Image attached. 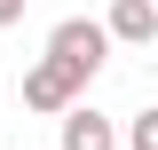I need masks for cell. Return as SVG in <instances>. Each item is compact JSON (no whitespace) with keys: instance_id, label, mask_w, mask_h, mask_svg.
Masks as SVG:
<instances>
[{"instance_id":"obj_4","label":"cell","mask_w":158,"mask_h":150,"mask_svg":"<svg viewBox=\"0 0 158 150\" xmlns=\"http://www.w3.org/2000/svg\"><path fill=\"white\" fill-rule=\"evenodd\" d=\"M56 119H63V150H118V127L103 111H87V103H63Z\"/></svg>"},{"instance_id":"obj_5","label":"cell","mask_w":158,"mask_h":150,"mask_svg":"<svg viewBox=\"0 0 158 150\" xmlns=\"http://www.w3.org/2000/svg\"><path fill=\"white\" fill-rule=\"evenodd\" d=\"M118 142H127V150H158V111H135Z\"/></svg>"},{"instance_id":"obj_3","label":"cell","mask_w":158,"mask_h":150,"mask_svg":"<svg viewBox=\"0 0 158 150\" xmlns=\"http://www.w3.org/2000/svg\"><path fill=\"white\" fill-rule=\"evenodd\" d=\"M103 32H111L118 48H150V40H158V0H111Z\"/></svg>"},{"instance_id":"obj_6","label":"cell","mask_w":158,"mask_h":150,"mask_svg":"<svg viewBox=\"0 0 158 150\" xmlns=\"http://www.w3.org/2000/svg\"><path fill=\"white\" fill-rule=\"evenodd\" d=\"M8 24H24V0H0V32H8Z\"/></svg>"},{"instance_id":"obj_2","label":"cell","mask_w":158,"mask_h":150,"mask_svg":"<svg viewBox=\"0 0 158 150\" xmlns=\"http://www.w3.org/2000/svg\"><path fill=\"white\" fill-rule=\"evenodd\" d=\"M79 95H87V71H71L63 56H40L32 71H24V103H32V111H63Z\"/></svg>"},{"instance_id":"obj_1","label":"cell","mask_w":158,"mask_h":150,"mask_svg":"<svg viewBox=\"0 0 158 150\" xmlns=\"http://www.w3.org/2000/svg\"><path fill=\"white\" fill-rule=\"evenodd\" d=\"M48 56H63L71 71H87V79H95V71H103V56H111V32H103V16H63L56 32H48Z\"/></svg>"}]
</instances>
